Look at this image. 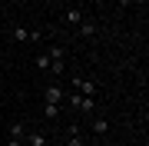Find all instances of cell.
<instances>
[{"label": "cell", "instance_id": "cell-1", "mask_svg": "<svg viewBox=\"0 0 149 146\" xmlns=\"http://www.w3.org/2000/svg\"><path fill=\"white\" fill-rule=\"evenodd\" d=\"M63 100H66V103H70L73 110L86 113V116H90V113H96V96H83V93H70V96H63Z\"/></svg>", "mask_w": 149, "mask_h": 146}, {"label": "cell", "instance_id": "cell-2", "mask_svg": "<svg viewBox=\"0 0 149 146\" xmlns=\"http://www.w3.org/2000/svg\"><path fill=\"white\" fill-rule=\"evenodd\" d=\"M40 30H27V27H13V40L17 43H27V40H40Z\"/></svg>", "mask_w": 149, "mask_h": 146}, {"label": "cell", "instance_id": "cell-3", "mask_svg": "<svg viewBox=\"0 0 149 146\" xmlns=\"http://www.w3.org/2000/svg\"><path fill=\"white\" fill-rule=\"evenodd\" d=\"M73 83H76V90H80L83 96H96V83H93V80H83V76H73Z\"/></svg>", "mask_w": 149, "mask_h": 146}, {"label": "cell", "instance_id": "cell-4", "mask_svg": "<svg viewBox=\"0 0 149 146\" xmlns=\"http://www.w3.org/2000/svg\"><path fill=\"white\" fill-rule=\"evenodd\" d=\"M43 100H47V103H56V106H60V103H63V90H60L56 83H50V87L43 90Z\"/></svg>", "mask_w": 149, "mask_h": 146}, {"label": "cell", "instance_id": "cell-5", "mask_svg": "<svg viewBox=\"0 0 149 146\" xmlns=\"http://www.w3.org/2000/svg\"><path fill=\"white\" fill-rule=\"evenodd\" d=\"M63 23H70V27H80V23H83V10H80V7H70V10L63 13Z\"/></svg>", "mask_w": 149, "mask_h": 146}, {"label": "cell", "instance_id": "cell-6", "mask_svg": "<svg viewBox=\"0 0 149 146\" xmlns=\"http://www.w3.org/2000/svg\"><path fill=\"white\" fill-rule=\"evenodd\" d=\"M90 130H93L96 136H106V133H109V119H106V116H93Z\"/></svg>", "mask_w": 149, "mask_h": 146}, {"label": "cell", "instance_id": "cell-7", "mask_svg": "<svg viewBox=\"0 0 149 146\" xmlns=\"http://www.w3.org/2000/svg\"><path fill=\"white\" fill-rule=\"evenodd\" d=\"M23 140H27L30 146H47V143H50V140H47V133H40V130H30Z\"/></svg>", "mask_w": 149, "mask_h": 146}, {"label": "cell", "instance_id": "cell-8", "mask_svg": "<svg viewBox=\"0 0 149 146\" xmlns=\"http://www.w3.org/2000/svg\"><path fill=\"white\" fill-rule=\"evenodd\" d=\"M66 146H86V140H83V133H80V126H70V136H66Z\"/></svg>", "mask_w": 149, "mask_h": 146}, {"label": "cell", "instance_id": "cell-9", "mask_svg": "<svg viewBox=\"0 0 149 146\" xmlns=\"http://www.w3.org/2000/svg\"><path fill=\"white\" fill-rule=\"evenodd\" d=\"M23 136H27V123H13L10 126V140H20L23 143Z\"/></svg>", "mask_w": 149, "mask_h": 146}, {"label": "cell", "instance_id": "cell-10", "mask_svg": "<svg viewBox=\"0 0 149 146\" xmlns=\"http://www.w3.org/2000/svg\"><path fill=\"white\" fill-rule=\"evenodd\" d=\"M43 116H47V119H56L60 116V106H56V103H43Z\"/></svg>", "mask_w": 149, "mask_h": 146}, {"label": "cell", "instance_id": "cell-11", "mask_svg": "<svg viewBox=\"0 0 149 146\" xmlns=\"http://www.w3.org/2000/svg\"><path fill=\"white\" fill-rule=\"evenodd\" d=\"M80 33H83V37H93V33H96V23L93 20H83L80 23Z\"/></svg>", "mask_w": 149, "mask_h": 146}, {"label": "cell", "instance_id": "cell-12", "mask_svg": "<svg viewBox=\"0 0 149 146\" xmlns=\"http://www.w3.org/2000/svg\"><path fill=\"white\" fill-rule=\"evenodd\" d=\"M37 70H50V57H47V53L37 57Z\"/></svg>", "mask_w": 149, "mask_h": 146}, {"label": "cell", "instance_id": "cell-13", "mask_svg": "<svg viewBox=\"0 0 149 146\" xmlns=\"http://www.w3.org/2000/svg\"><path fill=\"white\" fill-rule=\"evenodd\" d=\"M47 57H50V60H63V47H50Z\"/></svg>", "mask_w": 149, "mask_h": 146}, {"label": "cell", "instance_id": "cell-14", "mask_svg": "<svg viewBox=\"0 0 149 146\" xmlns=\"http://www.w3.org/2000/svg\"><path fill=\"white\" fill-rule=\"evenodd\" d=\"M7 146H23V143L20 140H7Z\"/></svg>", "mask_w": 149, "mask_h": 146}, {"label": "cell", "instance_id": "cell-15", "mask_svg": "<svg viewBox=\"0 0 149 146\" xmlns=\"http://www.w3.org/2000/svg\"><path fill=\"white\" fill-rule=\"evenodd\" d=\"M3 10H7V0H0V13H3Z\"/></svg>", "mask_w": 149, "mask_h": 146}, {"label": "cell", "instance_id": "cell-16", "mask_svg": "<svg viewBox=\"0 0 149 146\" xmlns=\"http://www.w3.org/2000/svg\"><path fill=\"white\" fill-rule=\"evenodd\" d=\"M126 3H133V0H126Z\"/></svg>", "mask_w": 149, "mask_h": 146}]
</instances>
